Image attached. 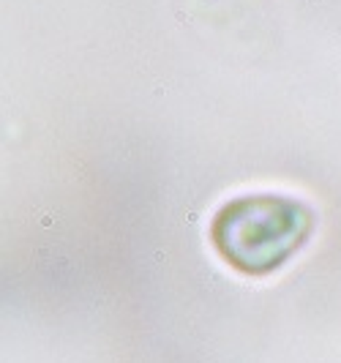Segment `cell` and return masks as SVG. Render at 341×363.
Listing matches in <instances>:
<instances>
[{
  "label": "cell",
  "instance_id": "1",
  "mask_svg": "<svg viewBox=\"0 0 341 363\" xmlns=\"http://www.w3.org/2000/svg\"><path fill=\"white\" fill-rule=\"evenodd\" d=\"M308 213L298 202L246 197L227 205L216 218L218 252L246 273H262L284 262L308 233Z\"/></svg>",
  "mask_w": 341,
  "mask_h": 363
}]
</instances>
